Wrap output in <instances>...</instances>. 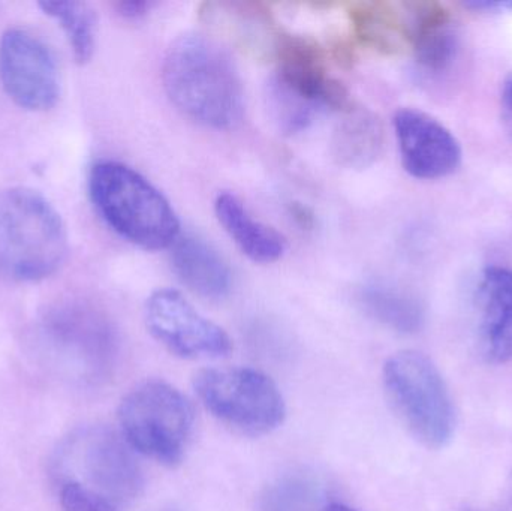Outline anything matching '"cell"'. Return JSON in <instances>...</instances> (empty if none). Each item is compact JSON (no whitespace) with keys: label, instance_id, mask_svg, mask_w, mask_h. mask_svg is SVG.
Returning <instances> with one entry per match:
<instances>
[{"label":"cell","instance_id":"21","mask_svg":"<svg viewBox=\"0 0 512 511\" xmlns=\"http://www.w3.org/2000/svg\"><path fill=\"white\" fill-rule=\"evenodd\" d=\"M38 6L44 14L59 21L77 63L90 62L96 48L95 11L81 2H41Z\"/></svg>","mask_w":512,"mask_h":511},{"label":"cell","instance_id":"9","mask_svg":"<svg viewBox=\"0 0 512 511\" xmlns=\"http://www.w3.org/2000/svg\"><path fill=\"white\" fill-rule=\"evenodd\" d=\"M144 318L153 338L182 359H222L233 350L228 333L201 315L179 291H153L147 299Z\"/></svg>","mask_w":512,"mask_h":511},{"label":"cell","instance_id":"8","mask_svg":"<svg viewBox=\"0 0 512 511\" xmlns=\"http://www.w3.org/2000/svg\"><path fill=\"white\" fill-rule=\"evenodd\" d=\"M62 465L65 483L83 486L116 506L131 503L144 489L134 450L122 434L105 426L74 435L63 450Z\"/></svg>","mask_w":512,"mask_h":511},{"label":"cell","instance_id":"27","mask_svg":"<svg viewBox=\"0 0 512 511\" xmlns=\"http://www.w3.org/2000/svg\"><path fill=\"white\" fill-rule=\"evenodd\" d=\"M294 216L300 221L301 225L304 227H309L312 224V216L307 213L306 207L303 206H294Z\"/></svg>","mask_w":512,"mask_h":511},{"label":"cell","instance_id":"10","mask_svg":"<svg viewBox=\"0 0 512 511\" xmlns=\"http://www.w3.org/2000/svg\"><path fill=\"white\" fill-rule=\"evenodd\" d=\"M44 335L54 359H59L69 374L89 383L107 377L116 341L101 315L80 306H63L45 318Z\"/></svg>","mask_w":512,"mask_h":511},{"label":"cell","instance_id":"11","mask_svg":"<svg viewBox=\"0 0 512 511\" xmlns=\"http://www.w3.org/2000/svg\"><path fill=\"white\" fill-rule=\"evenodd\" d=\"M0 81L9 98L30 111H47L60 96L56 59L38 36L8 29L0 38Z\"/></svg>","mask_w":512,"mask_h":511},{"label":"cell","instance_id":"25","mask_svg":"<svg viewBox=\"0 0 512 511\" xmlns=\"http://www.w3.org/2000/svg\"><path fill=\"white\" fill-rule=\"evenodd\" d=\"M501 107L505 126L512 134V74L505 80L504 87H502Z\"/></svg>","mask_w":512,"mask_h":511},{"label":"cell","instance_id":"28","mask_svg":"<svg viewBox=\"0 0 512 511\" xmlns=\"http://www.w3.org/2000/svg\"><path fill=\"white\" fill-rule=\"evenodd\" d=\"M322 511H360L357 509H352V507L346 506V504L336 503V501H330L327 506L324 507Z\"/></svg>","mask_w":512,"mask_h":511},{"label":"cell","instance_id":"4","mask_svg":"<svg viewBox=\"0 0 512 511\" xmlns=\"http://www.w3.org/2000/svg\"><path fill=\"white\" fill-rule=\"evenodd\" d=\"M384 387L394 413L427 449L439 450L456 434V410L435 363L418 351H400L384 366Z\"/></svg>","mask_w":512,"mask_h":511},{"label":"cell","instance_id":"12","mask_svg":"<svg viewBox=\"0 0 512 511\" xmlns=\"http://www.w3.org/2000/svg\"><path fill=\"white\" fill-rule=\"evenodd\" d=\"M394 132L403 168L415 179H442L462 164L459 140L447 126L424 111L417 108L397 111Z\"/></svg>","mask_w":512,"mask_h":511},{"label":"cell","instance_id":"17","mask_svg":"<svg viewBox=\"0 0 512 511\" xmlns=\"http://www.w3.org/2000/svg\"><path fill=\"white\" fill-rule=\"evenodd\" d=\"M384 147V126L372 110L352 104L343 111L331 141L337 164L349 170H363L381 158Z\"/></svg>","mask_w":512,"mask_h":511},{"label":"cell","instance_id":"23","mask_svg":"<svg viewBox=\"0 0 512 511\" xmlns=\"http://www.w3.org/2000/svg\"><path fill=\"white\" fill-rule=\"evenodd\" d=\"M460 511H512V471L495 500L480 506H466Z\"/></svg>","mask_w":512,"mask_h":511},{"label":"cell","instance_id":"1","mask_svg":"<svg viewBox=\"0 0 512 511\" xmlns=\"http://www.w3.org/2000/svg\"><path fill=\"white\" fill-rule=\"evenodd\" d=\"M162 83L186 117L213 129L234 128L245 108L242 78L230 53L203 33H186L168 48Z\"/></svg>","mask_w":512,"mask_h":511},{"label":"cell","instance_id":"26","mask_svg":"<svg viewBox=\"0 0 512 511\" xmlns=\"http://www.w3.org/2000/svg\"><path fill=\"white\" fill-rule=\"evenodd\" d=\"M469 6L474 9H480V11L487 12H510L512 11V2H474L469 3Z\"/></svg>","mask_w":512,"mask_h":511},{"label":"cell","instance_id":"6","mask_svg":"<svg viewBox=\"0 0 512 511\" xmlns=\"http://www.w3.org/2000/svg\"><path fill=\"white\" fill-rule=\"evenodd\" d=\"M194 423L191 402L165 381H144L119 407L120 434L126 443L165 467H176L185 458Z\"/></svg>","mask_w":512,"mask_h":511},{"label":"cell","instance_id":"7","mask_svg":"<svg viewBox=\"0 0 512 511\" xmlns=\"http://www.w3.org/2000/svg\"><path fill=\"white\" fill-rule=\"evenodd\" d=\"M194 389L213 417L243 434H270L286 417L279 387L256 369H204L195 375Z\"/></svg>","mask_w":512,"mask_h":511},{"label":"cell","instance_id":"3","mask_svg":"<svg viewBox=\"0 0 512 511\" xmlns=\"http://www.w3.org/2000/svg\"><path fill=\"white\" fill-rule=\"evenodd\" d=\"M68 254V233L53 204L29 188L0 192V279L50 278Z\"/></svg>","mask_w":512,"mask_h":511},{"label":"cell","instance_id":"18","mask_svg":"<svg viewBox=\"0 0 512 511\" xmlns=\"http://www.w3.org/2000/svg\"><path fill=\"white\" fill-rule=\"evenodd\" d=\"M360 302L373 320L403 335L420 332L426 318L423 303L393 285H367L361 290Z\"/></svg>","mask_w":512,"mask_h":511},{"label":"cell","instance_id":"15","mask_svg":"<svg viewBox=\"0 0 512 511\" xmlns=\"http://www.w3.org/2000/svg\"><path fill=\"white\" fill-rule=\"evenodd\" d=\"M171 252V264L177 278L198 296L222 300L230 294L233 275L221 254L198 237L177 240Z\"/></svg>","mask_w":512,"mask_h":511},{"label":"cell","instance_id":"19","mask_svg":"<svg viewBox=\"0 0 512 511\" xmlns=\"http://www.w3.org/2000/svg\"><path fill=\"white\" fill-rule=\"evenodd\" d=\"M355 35L373 50L393 53L405 39L402 15L385 3H358L349 11Z\"/></svg>","mask_w":512,"mask_h":511},{"label":"cell","instance_id":"13","mask_svg":"<svg viewBox=\"0 0 512 511\" xmlns=\"http://www.w3.org/2000/svg\"><path fill=\"white\" fill-rule=\"evenodd\" d=\"M478 345L489 362L512 360V270L490 266L477 290Z\"/></svg>","mask_w":512,"mask_h":511},{"label":"cell","instance_id":"16","mask_svg":"<svg viewBox=\"0 0 512 511\" xmlns=\"http://www.w3.org/2000/svg\"><path fill=\"white\" fill-rule=\"evenodd\" d=\"M215 213L219 224L249 260L273 264L285 255V237L256 219L237 195L221 192L215 200Z\"/></svg>","mask_w":512,"mask_h":511},{"label":"cell","instance_id":"5","mask_svg":"<svg viewBox=\"0 0 512 511\" xmlns=\"http://www.w3.org/2000/svg\"><path fill=\"white\" fill-rule=\"evenodd\" d=\"M276 77L271 83V104L280 126L303 131L322 108L343 111L354 102L346 87L331 77L321 50L300 36H276Z\"/></svg>","mask_w":512,"mask_h":511},{"label":"cell","instance_id":"2","mask_svg":"<svg viewBox=\"0 0 512 511\" xmlns=\"http://www.w3.org/2000/svg\"><path fill=\"white\" fill-rule=\"evenodd\" d=\"M89 192L105 224L126 242L161 251L179 240L180 221L170 201L129 165L117 161L93 165Z\"/></svg>","mask_w":512,"mask_h":511},{"label":"cell","instance_id":"14","mask_svg":"<svg viewBox=\"0 0 512 511\" xmlns=\"http://www.w3.org/2000/svg\"><path fill=\"white\" fill-rule=\"evenodd\" d=\"M403 27L418 62L429 71H442L453 62L456 27L450 9L441 2L403 3Z\"/></svg>","mask_w":512,"mask_h":511},{"label":"cell","instance_id":"22","mask_svg":"<svg viewBox=\"0 0 512 511\" xmlns=\"http://www.w3.org/2000/svg\"><path fill=\"white\" fill-rule=\"evenodd\" d=\"M60 506L63 511H119L116 504L75 483H65L60 489Z\"/></svg>","mask_w":512,"mask_h":511},{"label":"cell","instance_id":"20","mask_svg":"<svg viewBox=\"0 0 512 511\" xmlns=\"http://www.w3.org/2000/svg\"><path fill=\"white\" fill-rule=\"evenodd\" d=\"M324 485L312 474H288L265 489L261 511H322L327 506Z\"/></svg>","mask_w":512,"mask_h":511},{"label":"cell","instance_id":"24","mask_svg":"<svg viewBox=\"0 0 512 511\" xmlns=\"http://www.w3.org/2000/svg\"><path fill=\"white\" fill-rule=\"evenodd\" d=\"M153 8L152 2H120L116 3L117 12L126 20H140L149 14Z\"/></svg>","mask_w":512,"mask_h":511}]
</instances>
